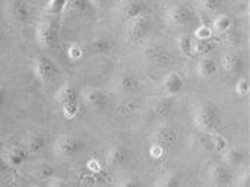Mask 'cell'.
I'll list each match as a JSON object with an SVG mask.
<instances>
[{
	"instance_id": "obj_1",
	"label": "cell",
	"mask_w": 250,
	"mask_h": 187,
	"mask_svg": "<svg viewBox=\"0 0 250 187\" xmlns=\"http://www.w3.org/2000/svg\"><path fill=\"white\" fill-rule=\"evenodd\" d=\"M164 12L167 19L173 23H186L195 18V10L186 3H171Z\"/></svg>"
},
{
	"instance_id": "obj_2",
	"label": "cell",
	"mask_w": 250,
	"mask_h": 187,
	"mask_svg": "<svg viewBox=\"0 0 250 187\" xmlns=\"http://www.w3.org/2000/svg\"><path fill=\"white\" fill-rule=\"evenodd\" d=\"M120 12L132 21L146 12V3L142 0H126L120 4Z\"/></svg>"
},
{
	"instance_id": "obj_3",
	"label": "cell",
	"mask_w": 250,
	"mask_h": 187,
	"mask_svg": "<svg viewBox=\"0 0 250 187\" xmlns=\"http://www.w3.org/2000/svg\"><path fill=\"white\" fill-rule=\"evenodd\" d=\"M94 7L89 4L88 0H67L66 10L72 13H88Z\"/></svg>"
},
{
	"instance_id": "obj_4",
	"label": "cell",
	"mask_w": 250,
	"mask_h": 187,
	"mask_svg": "<svg viewBox=\"0 0 250 187\" xmlns=\"http://www.w3.org/2000/svg\"><path fill=\"white\" fill-rule=\"evenodd\" d=\"M10 13L13 15L15 19L18 21H26L29 18V7L23 1H13L10 6Z\"/></svg>"
},
{
	"instance_id": "obj_5",
	"label": "cell",
	"mask_w": 250,
	"mask_h": 187,
	"mask_svg": "<svg viewBox=\"0 0 250 187\" xmlns=\"http://www.w3.org/2000/svg\"><path fill=\"white\" fill-rule=\"evenodd\" d=\"M67 0H50L47 6V12L51 15H60L66 10Z\"/></svg>"
},
{
	"instance_id": "obj_6",
	"label": "cell",
	"mask_w": 250,
	"mask_h": 187,
	"mask_svg": "<svg viewBox=\"0 0 250 187\" xmlns=\"http://www.w3.org/2000/svg\"><path fill=\"white\" fill-rule=\"evenodd\" d=\"M38 37L44 41L53 38V22H42L38 28Z\"/></svg>"
},
{
	"instance_id": "obj_7",
	"label": "cell",
	"mask_w": 250,
	"mask_h": 187,
	"mask_svg": "<svg viewBox=\"0 0 250 187\" xmlns=\"http://www.w3.org/2000/svg\"><path fill=\"white\" fill-rule=\"evenodd\" d=\"M230 25H231V19H230L229 16H226V15H220V16H217L215 21H214V26H215L218 31H226Z\"/></svg>"
},
{
	"instance_id": "obj_8",
	"label": "cell",
	"mask_w": 250,
	"mask_h": 187,
	"mask_svg": "<svg viewBox=\"0 0 250 187\" xmlns=\"http://www.w3.org/2000/svg\"><path fill=\"white\" fill-rule=\"evenodd\" d=\"M220 4H221V0H201L202 9L208 13L217 12L220 9Z\"/></svg>"
},
{
	"instance_id": "obj_9",
	"label": "cell",
	"mask_w": 250,
	"mask_h": 187,
	"mask_svg": "<svg viewBox=\"0 0 250 187\" xmlns=\"http://www.w3.org/2000/svg\"><path fill=\"white\" fill-rule=\"evenodd\" d=\"M196 37L198 38H208V37H211V29L207 26H201L196 29Z\"/></svg>"
},
{
	"instance_id": "obj_10",
	"label": "cell",
	"mask_w": 250,
	"mask_h": 187,
	"mask_svg": "<svg viewBox=\"0 0 250 187\" xmlns=\"http://www.w3.org/2000/svg\"><path fill=\"white\" fill-rule=\"evenodd\" d=\"M89 1V4L94 7V9H100V7H103L105 3H107V0H88Z\"/></svg>"
},
{
	"instance_id": "obj_11",
	"label": "cell",
	"mask_w": 250,
	"mask_h": 187,
	"mask_svg": "<svg viewBox=\"0 0 250 187\" xmlns=\"http://www.w3.org/2000/svg\"><path fill=\"white\" fill-rule=\"evenodd\" d=\"M1 98H3V92H1V89H0V104H1Z\"/></svg>"
}]
</instances>
